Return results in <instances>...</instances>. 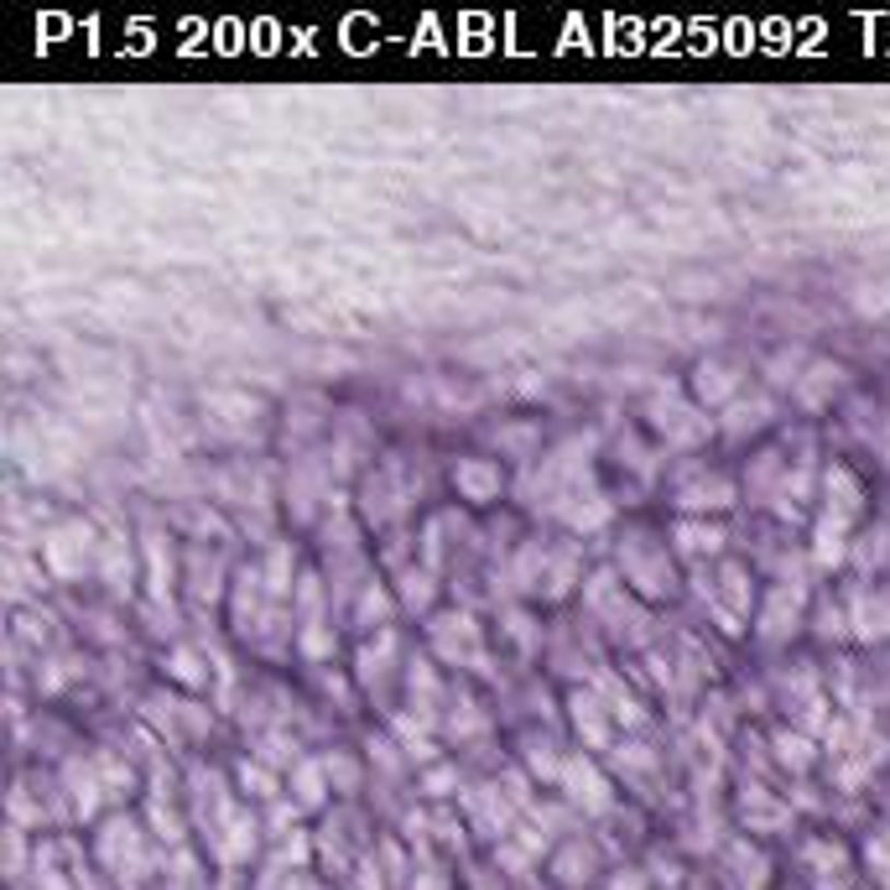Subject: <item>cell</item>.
<instances>
[{
	"mask_svg": "<svg viewBox=\"0 0 890 890\" xmlns=\"http://www.w3.org/2000/svg\"><path fill=\"white\" fill-rule=\"evenodd\" d=\"M47 567L52 573H63V578H79L84 573V563H89V552H94V542H89V526H58L52 537H47Z\"/></svg>",
	"mask_w": 890,
	"mask_h": 890,
	"instance_id": "1",
	"label": "cell"
},
{
	"mask_svg": "<svg viewBox=\"0 0 890 890\" xmlns=\"http://www.w3.org/2000/svg\"><path fill=\"white\" fill-rule=\"evenodd\" d=\"M433 641H437V652L448 656V661H469V667H484V646H479V625L469 620V614H443L433 625Z\"/></svg>",
	"mask_w": 890,
	"mask_h": 890,
	"instance_id": "2",
	"label": "cell"
},
{
	"mask_svg": "<svg viewBox=\"0 0 890 890\" xmlns=\"http://www.w3.org/2000/svg\"><path fill=\"white\" fill-rule=\"evenodd\" d=\"M625 567L641 594H672V563L667 552H646V547H630L625 552Z\"/></svg>",
	"mask_w": 890,
	"mask_h": 890,
	"instance_id": "3",
	"label": "cell"
},
{
	"mask_svg": "<svg viewBox=\"0 0 890 890\" xmlns=\"http://www.w3.org/2000/svg\"><path fill=\"white\" fill-rule=\"evenodd\" d=\"M454 484H458V495L464 500L484 505V500L500 495V464L495 458H464V464L454 469Z\"/></svg>",
	"mask_w": 890,
	"mask_h": 890,
	"instance_id": "4",
	"label": "cell"
},
{
	"mask_svg": "<svg viewBox=\"0 0 890 890\" xmlns=\"http://www.w3.org/2000/svg\"><path fill=\"white\" fill-rule=\"evenodd\" d=\"M854 635L859 641H886L890 635V594H869V588H859L854 594Z\"/></svg>",
	"mask_w": 890,
	"mask_h": 890,
	"instance_id": "5",
	"label": "cell"
},
{
	"mask_svg": "<svg viewBox=\"0 0 890 890\" xmlns=\"http://www.w3.org/2000/svg\"><path fill=\"white\" fill-rule=\"evenodd\" d=\"M677 505L682 511H724V505H735V484L729 479H693V484H682L677 490Z\"/></svg>",
	"mask_w": 890,
	"mask_h": 890,
	"instance_id": "6",
	"label": "cell"
},
{
	"mask_svg": "<svg viewBox=\"0 0 890 890\" xmlns=\"http://www.w3.org/2000/svg\"><path fill=\"white\" fill-rule=\"evenodd\" d=\"M797 614H803V588H797V584H782L776 594H771L765 614H760V630L776 641V635H786V630L797 625Z\"/></svg>",
	"mask_w": 890,
	"mask_h": 890,
	"instance_id": "7",
	"label": "cell"
},
{
	"mask_svg": "<svg viewBox=\"0 0 890 890\" xmlns=\"http://www.w3.org/2000/svg\"><path fill=\"white\" fill-rule=\"evenodd\" d=\"M677 547H682L688 558H714L718 547H724V531L709 522H682L677 526Z\"/></svg>",
	"mask_w": 890,
	"mask_h": 890,
	"instance_id": "8",
	"label": "cell"
},
{
	"mask_svg": "<svg viewBox=\"0 0 890 890\" xmlns=\"http://www.w3.org/2000/svg\"><path fill=\"white\" fill-rule=\"evenodd\" d=\"M735 391H739V375L729 365H703L698 370V396H703V401H714L718 407V401H729Z\"/></svg>",
	"mask_w": 890,
	"mask_h": 890,
	"instance_id": "9",
	"label": "cell"
},
{
	"mask_svg": "<svg viewBox=\"0 0 890 890\" xmlns=\"http://www.w3.org/2000/svg\"><path fill=\"white\" fill-rule=\"evenodd\" d=\"M807 375H812V380H803V401H807V407H823L828 391H839V386H844V370L828 365V360H818Z\"/></svg>",
	"mask_w": 890,
	"mask_h": 890,
	"instance_id": "10",
	"label": "cell"
},
{
	"mask_svg": "<svg viewBox=\"0 0 890 890\" xmlns=\"http://www.w3.org/2000/svg\"><path fill=\"white\" fill-rule=\"evenodd\" d=\"M428 599H433V578H428V573H407V578H401V605L428 609Z\"/></svg>",
	"mask_w": 890,
	"mask_h": 890,
	"instance_id": "11",
	"label": "cell"
},
{
	"mask_svg": "<svg viewBox=\"0 0 890 890\" xmlns=\"http://www.w3.org/2000/svg\"><path fill=\"white\" fill-rule=\"evenodd\" d=\"M360 614H365V620H370V614H375V625H380V620L391 614V605H386V594H380V588H365V605H360Z\"/></svg>",
	"mask_w": 890,
	"mask_h": 890,
	"instance_id": "12",
	"label": "cell"
}]
</instances>
